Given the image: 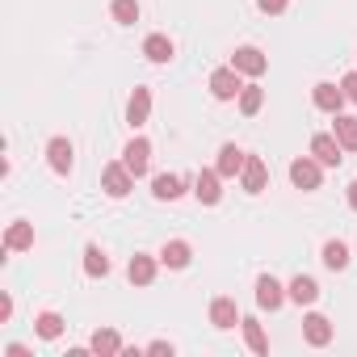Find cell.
Masks as SVG:
<instances>
[{"mask_svg":"<svg viewBox=\"0 0 357 357\" xmlns=\"http://www.w3.org/2000/svg\"><path fill=\"white\" fill-rule=\"evenodd\" d=\"M211 93H215L219 101H231L236 93H244V84H240V76H236V68H219V72L211 76Z\"/></svg>","mask_w":357,"mask_h":357,"instance_id":"cell-1","label":"cell"},{"mask_svg":"<svg viewBox=\"0 0 357 357\" xmlns=\"http://www.w3.org/2000/svg\"><path fill=\"white\" fill-rule=\"evenodd\" d=\"M290 181L298 190H319V160H294L290 164Z\"/></svg>","mask_w":357,"mask_h":357,"instance_id":"cell-2","label":"cell"},{"mask_svg":"<svg viewBox=\"0 0 357 357\" xmlns=\"http://www.w3.org/2000/svg\"><path fill=\"white\" fill-rule=\"evenodd\" d=\"M130 176H135V172H130L126 164H109V168H105V194H109V198H126V194H130Z\"/></svg>","mask_w":357,"mask_h":357,"instance_id":"cell-3","label":"cell"},{"mask_svg":"<svg viewBox=\"0 0 357 357\" xmlns=\"http://www.w3.org/2000/svg\"><path fill=\"white\" fill-rule=\"evenodd\" d=\"M122 155H126L122 164H126L135 176H143V172H147V160H151V143H147V139H130Z\"/></svg>","mask_w":357,"mask_h":357,"instance_id":"cell-4","label":"cell"},{"mask_svg":"<svg viewBox=\"0 0 357 357\" xmlns=\"http://www.w3.org/2000/svg\"><path fill=\"white\" fill-rule=\"evenodd\" d=\"M265 181H269L265 160H261V155H248V160H244V190H248V194H261Z\"/></svg>","mask_w":357,"mask_h":357,"instance_id":"cell-5","label":"cell"},{"mask_svg":"<svg viewBox=\"0 0 357 357\" xmlns=\"http://www.w3.org/2000/svg\"><path fill=\"white\" fill-rule=\"evenodd\" d=\"M311 155H315L319 164H340V160H344L336 135H315V139H311Z\"/></svg>","mask_w":357,"mask_h":357,"instance_id":"cell-6","label":"cell"},{"mask_svg":"<svg viewBox=\"0 0 357 357\" xmlns=\"http://www.w3.org/2000/svg\"><path fill=\"white\" fill-rule=\"evenodd\" d=\"M265 63H269V59H265L257 47H240V51H236V59H231V68H236V72H248V76H261V72H265Z\"/></svg>","mask_w":357,"mask_h":357,"instance_id":"cell-7","label":"cell"},{"mask_svg":"<svg viewBox=\"0 0 357 357\" xmlns=\"http://www.w3.org/2000/svg\"><path fill=\"white\" fill-rule=\"evenodd\" d=\"M181 176H172V172H160L155 181H151V194L160 198V202H172V198H181Z\"/></svg>","mask_w":357,"mask_h":357,"instance_id":"cell-8","label":"cell"},{"mask_svg":"<svg viewBox=\"0 0 357 357\" xmlns=\"http://www.w3.org/2000/svg\"><path fill=\"white\" fill-rule=\"evenodd\" d=\"M190 257H194V252H190V244H185V240H172V244H164V252H160V261H164L168 269H185V265H190Z\"/></svg>","mask_w":357,"mask_h":357,"instance_id":"cell-9","label":"cell"},{"mask_svg":"<svg viewBox=\"0 0 357 357\" xmlns=\"http://www.w3.org/2000/svg\"><path fill=\"white\" fill-rule=\"evenodd\" d=\"M147 109H151V93H147V89H135V97H130V105H126V122H130V126H143V122H147Z\"/></svg>","mask_w":357,"mask_h":357,"instance_id":"cell-10","label":"cell"},{"mask_svg":"<svg viewBox=\"0 0 357 357\" xmlns=\"http://www.w3.org/2000/svg\"><path fill=\"white\" fill-rule=\"evenodd\" d=\"M47 160H51L55 172H68V168H72V143H68V139H51V143H47Z\"/></svg>","mask_w":357,"mask_h":357,"instance_id":"cell-11","label":"cell"},{"mask_svg":"<svg viewBox=\"0 0 357 357\" xmlns=\"http://www.w3.org/2000/svg\"><path fill=\"white\" fill-rule=\"evenodd\" d=\"M244 151L236 147V143H227L223 151H219V176H236V172H244Z\"/></svg>","mask_w":357,"mask_h":357,"instance_id":"cell-12","label":"cell"},{"mask_svg":"<svg viewBox=\"0 0 357 357\" xmlns=\"http://www.w3.org/2000/svg\"><path fill=\"white\" fill-rule=\"evenodd\" d=\"M282 298H286V294H282V286H278L273 278H261V282H257V303H261V307L278 311V307H282Z\"/></svg>","mask_w":357,"mask_h":357,"instance_id":"cell-13","label":"cell"},{"mask_svg":"<svg viewBox=\"0 0 357 357\" xmlns=\"http://www.w3.org/2000/svg\"><path fill=\"white\" fill-rule=\"evenodd\" d=\"M211 319H215V328H236L240 311H236L231 298H215V303H211Z\"/></svg>","mask_w":357,"mask_h":357,"instance_id":"cell-14","label":"cell"},{"mask_svg":"<svg viewBox=\"0 0 357 357\" xmlns=\"http://www.w3.org/2000/svg\"><path fill=\"white\" fill-rule=\"evenodd\" d=\"M194 194H198V198H202L206 206H215V202L223 198V190H219V168H215V172H202V176H198V190H194Z\"/></svg>","mask_w":357,"mask_h":357,"instance_id":"cell-15","label":"cell"},{"mask_svg":"<svg viewBox=\"0 0 357 357\" xmlns=\"http://www.w3.org/2000/svg\"><path fill=\"white\" fill-rule=\"evenodd\" d=\"M143 55H147L151 63H168V59H172V43H168L164 34H151V38L143 43Z\"/></svg>","mask_w":357,"mask_h":357,"instance_id":"cell-16","label":"cell"},{"mask_svg":"<svg viewBox=\"0 0 357 357\" xmlns=\"http://www.w3.org/2000/svg\"><path fill=\"white\" fill-rule=\"evenodd\" d=\"M340 101H344V89H336V84H315V105H319V109L336 114Z\"/></svg>","mask_w":357,"mask_h":357,"instance_id":"cell-17","label":"cell"},{"mask_svg":"<svg viewBox=\"0 0 357 357\" xmlns=\"http://www.w3.org/2000/svg\"><path fill=\"white\" fill-rule=\"evenodd\" d=\"M303 324H307V340H311V344H315V349H319V344H328V340H332V324H328V319H324V315H307V319H303Z\"/></svg>","mask_w":357,"mask_h":357,"instance_id":"cell-18","label":"cell"},{"mask_svg":"<svg viewBox=\"0 0 357 357\" xmlns=\"http://www.w3.org/2000/svg\"><path fill=\"white\" fill-rule=\"evenodd\" d=\"M126 273H130L135 286H147V282L155 278V261H151V257H130V269H126Z\"/></svg>","mask_w":357,"mask_h":357,"instance_id":"cell-19","label":"cell"},{"mask_svg":"<svg viewBox=\"0 0 357 357\" xmlns=\"http://www.w3.org/2000/svg\"><path fill=\"white\" fill-rule=\"evenodd\" d=\"M290 298H294L298 307H303V303H315V298H319V286H315L311 278H303V273H298V278L290 282Z\"/></svg>","mask_w":357,"mask_h":357,"instance_id":"cell-20","label":"cell"},{"mask_svg":"<svg viewBox=\"0 0 357 357\" xmlns=\"http://www.w3.org/2000/svg\"><path fill=\"white\" fill-rule=\"evenodd\" d=\"M84 269H89L93 278H101V273H109V257H105L97 244H89V248H84Z\"/></svg>","mask_w":357,"mask_h":357,"instance_id":"cell-21","label":"cell"},{"mask_svg":"<svg viewBox=\"0 0 357 357\" xmlns=\"http://www.w3.org/2000/svg\"><path fill=\"white\" fill-rule=\"evenodd\" d=\"M336 139H340V147L357 151V118H340L336 114Z\"/></svg>","mask_w":357,"mask_h":357,"instance_id":"cell-22","label":"cell"},{"mask_svg":"<svg viewBox=\"0 0 357 357\" xmlns=\"http://www.w3.org/2000/svg\"><path fill=\"white\" fill-rule=\"evenodd\" d=\"M5 244H9V248H30V244H34V227H30V223H13L9 236H5Z\"/></svg>","mask_w":357,"mask_h":357,"instance_id":"cell-23","label":"cell"},{"mask_svg":"<svg viewBox=\"0 0 357 357\" xmlns=\"http://www.w3.org/2000/svg\"><path fill=\"white\" fill-rule=\"evenodd\" d=\"M324 265H328V269H344V265H349V248H344L340 240L324 244Z\"/></svg>","mask_w":357,"mask_h":357,"instance_id":"cell-24","label":"cell"},{"mask_svg":"<svg viewBox=\"0 0 357 357\" xmlns=\"http://www.w3.org/2000/svg\"><path fill=\"white\" fill-rule=\"evenodd\" d=\"M244 324V336H248V349L252 353H269V340H265V332H261V324L257 319H240Z\"/></svg>","mask_w":357,"mask_h":357,"instance_id":"cell-25","label":"cell"},{"mask_svg":"<svg viewBox=\"0 0 357 357\" xmlns=\"http://www.w3.org/2000/svg\"><path fill=\"white\" fill-rule=\"evenodd\" d=\"M34 328H38V336H47V340H55V336H59V332H63V319H59V315H55V311H43V315H38V324H34Z\"/></svg>","mask_w":357,"mask_h":357,"instance_id":"cell-26","label":"cell"},{"mask_svg":"<svg viewBox=\"0 0 357 357\" xmlns=\"http://www.w3.org/2000/svg\"><path fill=\"white\" fill-rule=\"evenodd\" d=\"M261 101H265V93H261L257 84H248V89L240 93V109H244V114H257V109H261Z\"/></svg>","mask_w":357,"mask_h":357,"instance_id":"cell-27","label":"cell"},{"mask_svg":"<svg viewBox=\"0 0 357 357\" xmlns=\"http://www.w3.org/2000/svg\"><path fill=\"white\" fill-rule=\"evenodd\" d=\"M93 349L109 357V353H118V349H122V340H118V332H97V336H93Z\"/></svg>","mask_w":357,"mask_h":357,"instance_id":"cell-28","label":"cell"},{"mask_svg":"<svg viewBox=\"0 0 357 357\" xmlns=\"http://www.w3.org/2000/svg\"><path fill=\"white\" fill-rule=\"evenodd\" d=\"M114 17H118L122 26H130V22L139 17V5H135V0H114Z\"/></svg>","mask_w":357,"mask_h":357,"instance_id":"cell-29","label":"cell"},{"mask_svg":"<svg viewBox=\"0 0 357 357\" xmlns=\"http://www.w3.org/2000/svg\"><path fill=\"white\" fill-rule=\"evenodd\" d=\"M340 89H344V97H349V101H357V72H349V76L340 80Z\"/></svg>","mask_w":357,"mask_h":357,"instance_id":"cell-30","label":"cell"},{"mask_svg":"<svg viewBox=\"0 0 357 357\" xmlns=\"http://www.w3.org/2000/svg\"><path fill=\"white\" fill-rule=\"evenodd\" d=\"M257 5H261V13H282L286 0H257Z\"/></svg>","mask_w":357,"mask_h":357,"instance_id":"cell-31","label":"cell"},{"mask_svg":"<svg viewBox=\"0 0 357 357\" xmlns=\"http://www.w3.org/2000/svg\"><path fill=\"white\" fill-rule=\"evenodd\" d=\"M349 206H353V211H357V181H353V185H349Z\"/></svg>","mask_w":357,"mask_h":357,"instance_id":"cell-32","label":"cell"}]
</instances>
